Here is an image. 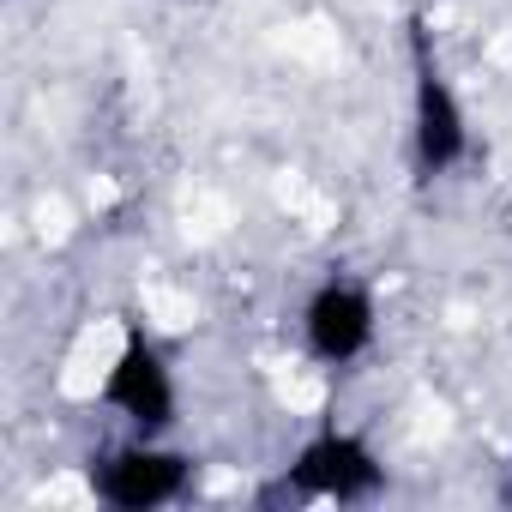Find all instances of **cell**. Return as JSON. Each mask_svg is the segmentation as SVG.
Segmentation results:
<instances>
[{
    "label": "cell",
    "instance_id": "2",
    "mask_svg": "<svg viewBox=\"0 0 512 512\" xmlns=\"http://www.w3.org/2000/svg\"><path fill=\"white\" fill-rule=\"evenodd\" d=\"M392 488V470L380 446L350 428V422H320L296 440L284 458V494L296 500H326V506H374Z\"/></svg>",
    "mask_w": 512,
    "mask_h": 512
},
{
    "label": "cell",
    "instance_id": "6",
    "mask_svg": "<svg viewBox=\"0 0 512 512\" xmlns=\"http://www.w3.org/2000/svg\"><path fill=\"white\" fill-rule=\"evenodd\" d=\"M506 500H512V488H506Z\"/></svg>",
    "mask_w": 512,
    "mask_h": 512
},
{
    "label": "cell",
    "instance_id": "4",
    "mask_svg": "<svg viewBox=\"0 0 512 512\" xmlns=\"http://www.w3.org/2000/svg\"><path fill=\"white\" fill-rule=\"evenodd\" d=\"M296 338H302V356L326 374H350L356 362H368L374 344H380L374 284L356 278V272H326L296 308Z\"/></svg>",
    "mask_w": 512,
    "mask_h": 512
},
{
    "label": "cell",
    "instance_id": "3",
    "mask_svg": "<svg viewBox=\"0 0 512 512\" xmlns=\"http://www.w3.org/2000/svg\"><path fill=\"white\" fill-rule=\"evenodd\" d=\"M193 452L169 446L163 434H127L121 446L91 452L85 488L109 512H163L193 494Z\"/></svg>",
    "mask_w": 512,
    "mask_h": 512
},
{
    "label": "cell",
    "instance_id": "5",
    "mask_svg": "<svg viewBox=\"0 0 512 512\" xmlns=\"http://www.w3.org/2000/svg\"><path fill=\"white\" fill-rule=\"evenodd\" d=\"M97 398L127 434H169L181 422V380H175L169 356L157 350V338H145V332L121 338V350L103 368Z\"/></svg>",
    "mask_w": 512,
    "mask_h": 512
},
{
    "label": "cell",
    "instance_id": "1",
    "mask_svg": "<svg viewBox=\"0 0 512 512\" xmlns=\"http://www.w3.org/2000/svg\"><path fill=\"white\" fill-rule=\"evenodd\" d=\"M404 73H410V175L416 181H446L470 163L476 133H470V109L464 91L434 43V25L422 13H410L404 25Z\"/></svg>",
    "mask_w": 512,
    "mask_h": 512
}]
</instances>
